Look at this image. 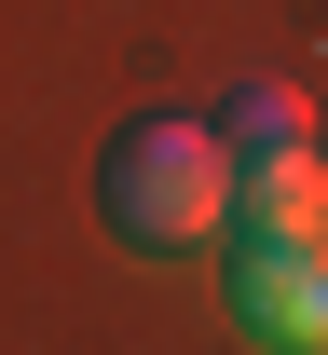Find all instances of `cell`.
I'll use <instances>...</instances> for the list:
<instances>
[{"instance_id":"3957f363","label":"cell","mask_w":328,"mask_h":355,"mask_svg":"<svg viewBox=\"0 0 328 355\" xmlns=\"http://www.w3.org/2000/svg\"><path fill=\"white\" fill-rule=\"evenodd\" d=\"M233 232H328V150L315 137L233 150Z\"/></svg>"},{"instance_id":"277c9868","label":"cell","mask_w":328,"mask_h":355,"mask_svg":"<svg viewBox=\"0 0 328 355\" xmlns=\"http://www.w3.org/2000/svg\"><path fill=\"white\" fill-rule=\"evenodd\" d=\"M219 137L233 150H274V137H315V110H301V83H233L219 96Z\"/></svg>"},{"instance_id":"6da1fadb","label":"cell","mask_w":328,"mask_h":355,"mask_svg":"<svg viewBox=\"0 0 328 355\" xmlns=\"http://www.w3.org/2000/svg\"><path fill=\"white\" fill-rule=\"evenodd\" d=\"M96 219L123 232L137 260H191V246H219V232H233V137L191 123V110H137V123H110V150H96Z\"/></svg>"},{"instance_id":"7a4b0ae2","label":"cell","mask_w":328,"mask_h":355,"mask_svg":"<svg viewBox=\"0 0 328 355\" xmlns=\"http://www.w3.org/2000/svg\"><path fill=\"white\" fill-rule=\"evenodd\" d=\"M219 301H233V342L328 355V232H219Z\"/></svg>"}]
</instances>
